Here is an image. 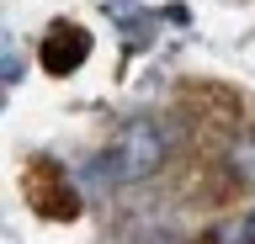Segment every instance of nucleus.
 <instances>
[{
  "mask_svg": "<svg viewBox=\"0 0 255 244\" xmlns=\"http://www.w3.org/2000/svg\"><path fill=\"white\" fill-rule=\"evenodd\" d=\"M159 160H165V138H159V128L133 122V128L117 138V149L101 154V175H107V180H138V175H149Z\"/></svg>",
  "mask_w": 255,
  "mask_h": 244,
  "instance_id": "f257e3e1",
  "label": "nucleus"
},
{
  "mask_svg": "<svg viewBox=\"0 0 255 244\" xmlns=\"http://www.w3.org/2000/svg\"><path fill=\"white\" fill-rule=\"evenodd\" d=\"M85 53H91V37L80 32V27H69V21H59V27L43 37V69H53V75L80 69V59H85Z\"/></svg>",
  "mask_w": 255,
  "mask_h": 244,
  "instance_id": "f03ea898",
  "label": "nucleus"
}]
</instances>
